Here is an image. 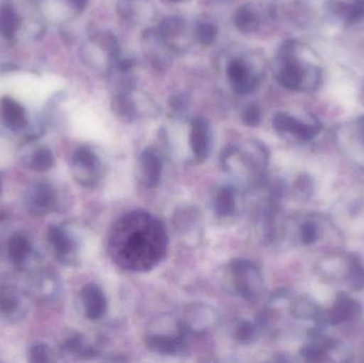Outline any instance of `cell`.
<instances>
[{
  "instance_id": "obj_12",
  "label": "cell",
  "mask_w": 364,
  "mask_h": 363,
  "mask_svg": "<svg viewBox=\"0 0 364 363\" xmlns=\"http://www.w3.org/2000/svg\"><path fill=\"white\" fill-rule=\"evenodd\" d=\"M80 296L87 319L97 321L105 317L108 309V300L100 286L95 283L85 286Z\"/></svg>"
},
{
  "instance_id": "obj_30",
  "label": "cell",
  "mask_w": 364,
  "mask_h": 363,
  "mask_svg": "<svg viewBox=\"0 0 364 363\" xmlns=\"http://www.w3.org/2000/svg\"><path fill=\"white\" fill-rule=\"evenodd\" d=\"M350 283L353 289H364V266L358 260L350 262Z\"/></svg>"
},
{
  "instance_id": "obj_10",
  "label": "cell",
  "mask_w": 364,
  "mask_h": 363,
  "mask_svg": "<svg viewBox=\"0 0 364 363\" xmlns=\"http://www.w3.org/2000/svg\"><path fill=\"white\" fill-rule=\"evenodd\" d=\"M273 126L279 134H290L299 140L307 142L312 140L320 131V126L316 123H304L287 113H278L275 115Z\"/></svg>"
},
{
  "instance_id": "obj_20",
  "label": "cell",
  "mask_w": 364,
  "mask_h": 363,
  "mask_svg": "<svg viewBox=\"0 0 364 363\" xmlns=\"http://www.w3.org/2000/svg\"><path fill=\"white\" fill-rule=\"evenodd\" d=\"M19 27V18L11 6H0V34L6 40H12Z\"/></svg>"
},
{
  "instance_id": "obj_25",
  "label": "cell",
  "mask_w": 364,
  "mask_h": 363,
  "mask_svg": "<svg viewBox=\"0 0 364 363\" xmlns=\"http://www.w3.org/2000/svg\"><path fill=\"white\" fill-rule=\"evenodd\" d=\"M257 334H258V326L248 320H241L237 322L233 330V337L242 345L252 343L256 339Z\"/></svg>"
},
{
  "instance_id": "obj_16",
  "label": "cell",
  "mask_w": 364,
  "mask_h": 363,
  "mask_svg": "<svg viewBox=\"0 0 364 363\" xmlns=\"http://www.w3.org/2000/svg\"><path fill=\"white\" fill-rule=\"evenodd\" d=\"M213 209L220 217H231L237 210V193L235 188L225 185L214 194Z\"/></svg>"
},
{
  "instance_id": "obj_13",
  "label": "cell",
  "mask_w": 364,
  "mask_h": 363,
  "mask_svg": "<svg viewBox=\"0 0 364 363\" xmlns=\"http://www.w3.org/2000/svg\"><path fill=\"white\" fill-rule=\"evenodd\" d=\"M190 145L197 161L203 162L207 159L210 151L209 124L203 117H197L192 121Z\"/></svg>"
},
{
  "instance_id": "obj_29",
  "label": "cell",
  "mask_w": 364,
  "mask_h": 363,
  "mask_svg": "<svg viewBox=\"0 0 364 363\" xmlns=\"http://www.w3.org/2000/svg\"><path fill=\"white\" fill-rule=\"evenodd\" d=\"M51 360L50 350L46 345L38 343L32 345L28 351V362L31 363H45Z\"/></svg>"
},
{
  "instance_id": "obj_38",
  "label": "cell",
  "mask_w": 364,
  "mask_h": 363,
  "mask_svg": "<svg viewBox=\"0 0 364 363\" xmlns=\"http://www.w3.org/2000/svg\"><path fill=\"white\" fill-rule=\"evenodd\" d=\"M70 2L75 8L79 9V10H83L87 4V0H70Z\"/></svg>"
},
{
  "instance_id": "obj_21",
  "label": "cell",
  "mask_w": 364,
  "mask_h": 363,
  "mask_svg": "<svg viewBox=\"0 0 364 363\" xmlns=\"http://www.w3.org/2000/svg\"><path fill=\"white\" fill-rule=\"evenodd\" d=\"M21 296L16 288L10 285L0 286V313L12 315L18 310Z\"/></svg>"
},
{
  "instance_id": "obj_8",
  "label": "cell",
  "mask_w": 364,
  "mask_h": 363,
  "mask_svg": "<svg viewBox=\"0 0 364 363\" xmlns=\"http://www.w3.org/2000/svg\"><path fill=\"white\" fill-rule=\"evenodd\" d=\"M186 336L188 332L179 321L174 332H149L145 337V345L154 353L174 356L183 351Z\"/></svg>"
},
{
  "instance_id": "obj_7",
  "label": "cell",
  "mask_w": 364,
  "mask_h": 363,
  "mask_svg": "<svg viewBox=\"0 0 364 363\" xmlns=\"http://www.w3.org/2000/svg\"><path fill=\"white\" fill-rule=\"evenodd\" d=\"M47 240L55 259L63 266H75L79 262V245L76 239L61 226H51Z\"/></svg>"
},
{
  "instance_id": "obj_15",
  "label": "cell",
  "mask_w": 364,
  "mask_h": 363,
  "mask_svg": "<svg viewBox=\"0 0 364 363\" xmlns=\"http://www.w3.org/2000/svg\"><path fill=\"white\" fill-rule=\"evenodd\" d=\"M0 121L12 131L23 129L27 124L25 109L12 98L2 97L0 99Z\"/></svg>"
},
{
  "instance_id": "obj_4",
  "label": "cell",
  "mask_w": 364,
  "mask_h": 363,
  "mask_svg": "<svg viewBox=\"0 0 364 363\" xmlns=\"http://www.w3.org/2000/svg\"><path fill=\"white\" fill-rule=\"evenodd\" d=\"M72 173L75 181L85 188H93L104 174V166L95 151L81 146L72 158Z\"/></svg>"
},
{
  "instance_id": "obj_14",
  "label": "cell",
  "mask_w": 364,
  "mask_h": 363,
  "mask_svg": "<svg viewBox=\"0 0 364 363\" xmlns=\"http://www.w3.org/2000/svg\"><path fill=\"white\" fill-rule=\"evenodd\" d=\"M331 15L346 25H353L364 18L363 0H333L329 4Z\"/></svg>"
},
{
  "instance_id": "obj_26",
  "label": "cell",
  "mask_w": 364,
  "mask_h": 363,
  "mask_svg": "<svg viewBox=\"0 0 364 363\" xmlns=\"http://www.w3.org/2000/svg\"><path fill=\"white\" fill-rule=\"evenodd\" d=\"M182 29H183V21L181 18L168 17L160 23L157 33L159 34L160 38L168 40V38L178 36L181 33Z\"/></svg>"
},
{
  "instance_id": "obj_27",
  "label": "cell",
  "mask_w": 364,
  "mask_h": 363,
  "mask_svg": "<svg viewBox=\"0 0 364 363\" xmlns=\"http://www.w3.org/2000/svg\"><path fill=\"white\" fill-rule=\"evenodd\" d=\"M228 76L230 78L232 87H237L240 83L244 82L250 78V75L248 72L247 67L242 61L231 62L228 67Z\"/></svg>"
},
{
  "instance_id": "obj_5",
  "label": "cell",
  "mask_w": 364,
  "mask_h": 363,
  "mask_svg": "<svg viewBox=\"0 0 364 363\" xmlns=\"http://www.w3.org/2000/svg\"><path fill=\"white\" fill-rule=\"evenodd\" d=\"M218 322L220 317L213 307L203 303H195L186 307L181 323L188 335H205L213 330Z\"/></svg>"
},
{
  "instance_id": "obj_17",
  "label": "cell",
  "mask_w": 364,
  "mask_h": 363,
  "mask_svg": "<svg viewBox=\"0 0 364 363\" xmlns=\"http://www.w3.org/2000/svg\"><path fill=\"white\" fill-rule=\"evenodd\" d=\"M9 257L17 266H23L25 262L32 255V246L27 237L23 234H14L9 241Z\"/></svg>"
},
{
  "instance_id": "obj_2",
  "label": "cell",
  "mask_w": 364,
  "mask_h": 363,
  "mask_svg": "<svg viewBox=\"0 0 364 363\" xmlns=\"http://www.w3.org/2000/svg\"><path fill=\"white\" fill-rule=\"evenodd\" d=\"M299 44L287 42L279 53L277 79L280 85L292 91H314L322 80V70L314 64L304 63L297 55Z\"/></svg>"
},
{
  "instance_id": "obj_19",
  "label": "cell",
  "mask_w": 364,
  "mask_h": 363,
  "mask_svg": "<svg viewBox=\"0 0 364 363\" xmlns=\"http://www.w3.org/2000/svg\"><path fill=\"white\" fill-rule=\"evenodd\" d=\"M23 166L29 170L38 173L47 172L55 166V157L53 151L47 147H40L36 149L28 159H25Z\"/></svg>"
},
{
  "instance_id": "obj_9",
  "label": "cell",
  "mask_w": 364,
  "mask_h": 363,
  "mask_svg": "<svg viewBox=\"0 0 364 363\" xmlns=\"http://www.w3.org/2000/svg\"><path fill=\"white\" fill-rule=\"evenodd\" d=\"M26 208L33 217H41L50 213L57 204V194L53 185L40 181L34 183L26 193Z\"/></svg>"
},
{
  "instance_id": "obj_6",
  "label": "cell",
  "mask_w": 364,
  "mask_h": 363,
  "mask_svg": "<svg viewBox=\"0 0 364 363\" xmlns=\"http://www.w3.org/2000/svg\"><path fill=\"white\" fill-rule=\"evenodd\" d=\"M173 225L182 242L191 246L199 244L203 238V223L198 209L193 206H181L175 211Z\"/></svg>"
},
{
  "instance_id": "obj_11",
  "label": "cell",
  "mask_w": 364,
  "mask_h": 363,
  "mask_svg": "<svg viewBox=\"0 0 364 363\" xmlns=\"http://www.w3.org/2000/svg\"><path fill=\"white\" fill-rule=\"evenodd\" d=\"M141 181L149 189L159 185L164 173V160L156 149L147 148L140 156Z\"/></svg>"
},
{
  "instance_id": "obj_1",
  "label": "cell",
  "mask_w": 364,
  "mask_h": 363,
  "mask_svg": "<svg viewBox=\"0 0 364 363\" xmlns=\"http://www.w3.org/2000/svg\"><path fill=\"white\" fill-rule=\"evenodd\" d=\"M166 230L159 220L138 211L122 217L113 229V259L128 271H147L159 264L166 251Z\"/></svg>"
},
{
  "instance_id": "obj_31",
  "label": "cell",
  "mask_w": 364,
  "mask_h": 363,
  "mask_svg": "<svg viewBox=\"0 0 364 363\" xmlns=\"http://www.w3.org/2000/svg\"><path fill=\"white\" fill-rule=\"evenodd\" d=\"M218 30L211 23H200L197 28V36L199 42L203 45H211L215 40Z\"/></svg>"
},
{
  "instance_id": "obj_36",
  "label": "cell",
  "mask_w": 364,
  "mask_h": 363,
  "mask_svg": "<svg viewBox=\"0 0 364 363\" xmlns=\"http://www.w3.org/2000/svg\"><path fill=\"white\" fill-rule=\"evenodd\" d=\"M117 11L122 17H129L132 14V1L130 0H119Z\"/></svg>"
},
{
  "instance_id": "obj_41",
  "label": "cell",
  "mask_w": 364,
  "mask_h": 363,
  "mask_svg": "<svg viewBox=\"0 0 364 363\" xmlns=\"http://www.w3.org/2000/svg\"><path fill=\"white\" fill-rule=\"evenodd\" d=\"M172 1H179V0H172Z\"/></svg>"
},
{
  "instance_id": "obj_40",
  "label": "cell",
  "mask_w": 364,
  "mask_h": 363,
  "mask_svg": "<svg viewBox=\"0 0 364 363\" xmlns=\"http://www.w3.org/2000/svg\"><path fill=\"white\" fill-rule=\"evenodd\" d=\"M2 193V181H1V177H0V196H1Z\"/></svg>"
},
{
  "instance_id": "obj_34",
  "label": "cell",
  "mask_w": 364,
  "mask_h": 363,
  "mask_svg": "<svg viewBox=\"0 0 364 363\" xmlns=\"http://www.w3.org/2000/svg\"><path fill=\"white\" fill-rule=\"evenodd\" d=\"M102 43L104 44L105 49H107L109 53H110L111 57L117 59L119 55V45L117 43V38L112 34H105L102 36Z\"/></svg>"
},
{
  "instance_id": "obj_3",
  "label": "cell",
  "mask_w": 364,
  "mask_h": 363,
  "mask_svg": "<svg viewBox=\"0 0 364 363\" xmlns=\"http://www.w3.org/2000/svg\"><path fill=\"white\" fill-rule=\"evenodd\" d=\"M229 277L232 289L248 302H255L263 291V278L258 266L250 260L237 258L229 262Z\"/></svg>"
},
{
  "instance_id": "obj_35",
  "label": "cell",
  "mask_w": 364,
  "mask_h": 363,
  "mask_svg": "<svg viewBox=\"0 0 364 363\" xmlns=\"http://www.w3.org/2000/svg\"><path fill=\"white\" fill-rule=\"evenodd\" d=\"M188 104V96L181 94V95L173 96L171 99V107L176 111L186 110Z\"/></svg>"
},
{
  "instance_id": "obj_32",
  "label": "cell",
  "mask_w": 364,
  "mask_h": 363,
  "mask_svg": "<svg viewBox=\"0 0 364 363\" xmlns=\"http://www.w3.org/2000/svg\"><path fill=\"white\" fill-rule=\"evenodd\" d=\"M260 109L257 104L247 107L244 111L243 115H242V121H243L244 125L248 126V127H256L260 124Z\"/></svg>"
},
{
  "instance_id": "obj_22",
  "label": "cell",
  "mask_w": 364,
  "mask_h": 363,
  "mask_svg": "<svg viewBox=\"0 0 364 363\" xmlns=\"http://www.w3.org/2000/svg\"><path fill=\"white\" fill-rule=\"evenodd\" d=\"M111 107L114 114L123 121H132L138 117L136 104L124 94L115 96Z\"/></svg>"
},
{
  "instance_id": "obj_23",
  "label": "cell",
  "mask_w": 364,
  "mask_h": 363,
  "mask_svg": "<svg viewBox=\"0 0 364 363\" xmlns=\"http://www.w3.org/2000/svg\"><path fill=\"white\" fill-rule=\"evenodd\" d=\"M333 342L328 339L320 338L312 341L309 345L301 349V353L306 360L309 362H318L322 360L327 352L331 349Z\"/></svg>"
},
{
  "instance_id": "obj_37",
  "label": "cell",
  "mask_w": 364,
  "mask_h": 363,
  "mask_svg": "<svg viewBox=\"0 0 364 363\" xmlns=\"http://www.w3.org/2000/svg\"><path fill=\"white\" fill-rule=\"evenodd\" d=\"M134 62L132 60H123V61L119 62V68L121 72H127L134 67Z\"/></svg>"
},
{
  "instance_id": "obj_18",
  "label": "cell",
  "mask_w": 364,
  "mask_h": 363,
  "mask_svg": "<svg viewBox=\"0 0 364 363\" xmlns=\"http://www.w3.org/2000/svg\"><path fill=\"white\" fill-rule=\"evenodd\" d=\"M359 306L352 298L340 296L331 313V322L333 325L350 321L358 313Z\"/></svg>"
},
{
  "instance_id": "obj_28",
  "label": "cell",
  "mask_w": 364,
  "mask_h": 363,
  "mask_svg": "<svg viewBox=\"0 0 364 363\" xmlns=\"http://www.w3.org/2000/svg\"><path fill=\"white\" fill-rule=\"evenodd\" d=\"M36 286H38V294L41 298H50L58 291L57 281L50 275H46V276L41 275Z\"/></svg>"
},
{
  "instance_id": "obj_33",
  "label": "cell",
  "mask_w": 364,
  "mask_h": 363,
  "mask_svg": "<svg viewBox=\"0 0 364 363\" xmlns=\"http://www.w3.org/2000/svg\"><path fill=\"white\" fill-rule=\"evenodd\" d=\"M318 232L312 222H306L301 228V238L304 244H312L318 240Z\"/></svg>"
},
{
  "instance_id": "obj_39",
  "label": "cell",
  "mask_w": 364,
  "mask_h": 363,
  "mask_svg": "<svg viewBox=\"0 0 364 363\" xmlns=\"http://www.w3.org/2000/svg\"><path fill=\"white\" fill-rule=\"evenodd\" d=\"M359 127H360L361 131H363V141H364V117L359 119Z\"/></svg>"
},
{
  "instance_id": "obj_24",
  "label": "cell",
  "mask_w": 364,
  "mask_h": 363,
  "mask_svg": "<svg viewBox=\"0 0 364 363\" xmlns=\"http://www.w3.org/2000/svg\"><path fill=\"white\" fill-rule=\"evenodd\" d=\"M235 23L242 32H252L258 27V19L254 11L247 6H241L235 15Z\"/></svg>"
}]
</instances>
